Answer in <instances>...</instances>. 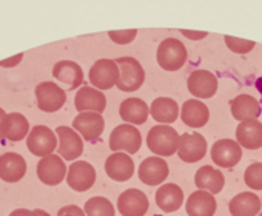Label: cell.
Listing matches in <instances>:
<instances>
[{
    "instance_id": "1",
    "label": "cell",
    "mask_w": 262,
    "mask_h": 216,
    "mask_svg": "<svg viewBox=\"0 0 262 216\" xmlns=\"http://www.w3.org/2000/svg\"><path fill=\"white\" fill-rule=\"evenodd\" d=\"M179 133L171 125H155L147 135V145L158 158L173 156L178 152Z\"/></svg>"
},
{
    "instance_id": "2",
    "label": "cell",
    "mask_w": 262,
    "mask_h": 216,
    "mask_svg": "<svg viewBox=\"0 0 262 216\" xmlns=\"http://www.w3.org/2000/svg\"><path fill=\"white\" fill-rule=\"evenodd\" d=\"M114 62L119 68V77H117L116 87L125 93L138 91L145 80V71L141 65V62L136 60L135 57H129V56L119 57Z\"/></svg>"
},
{
    "instance_id": "3",
    "label": "cell",
    "mask_w": 262,
    "mask_h": 216,
    "mask_svg": "<svg viewBox=\"0 0 262 216\" xmlns=\"http://www.w3.org/2000/svg\"><path fill=\"white\" fill-rule=\"evenodd\" d=\"M142 147V133L129 124L117 125L110 135V148L117 153L135 155Z\"/></svg>"
},
{
    "instance_id": "4",
    "label": "cell",
    "mask_w": 262,
    "mask_h": 216,
    "mask_svg": "<svg viewBox=\"0 0 262 216\" xmlns=\"http://www.w3.org/2000/svg\"><path fill=\"white\" fill-rule=\"evenodd\" d=\"M187 56L188 54H187L185 45L179 39H174V37H168L162 40L156 53L158 63L165 71L181 70L187 62Z\"/></svg>"
},
{
    "instance_id": "5",
    "label": "cell",
    "mask_w": 262,
    "mask_h": 216,
    "mask_svg": "<svg viewBox=\"0 0 262 216\" xmlns=\"http://www.w3.org/2000/svg\"><path fill=\"white\" fill-rule=\"evenodd\" d=\"M27 147L37 158L54 155V150H57V136L47 125H36L27 136Z\"/></svg>"
},
{
    "instance_id": "6",
    "label": "cell",
    "mask_w": 262,
    "mask_h": 216,
    "mask_svg": "<svg viewBox=\"0 0 262 216\" xmlns=\"http://www.w3.org/2000/svg\"><path fill=\"white\" fill-rule=\"evenodd\" d=\"M34 93L39 110L45 113H54L60 110L67 102V91L54 82H40Z\"/></svg>"
},
{
    "instance_id": "7",
    "label": "cell",
    "mask_w": 262,
    "mask_h": 216,
    "mask_svg": "<svg viewBox=\"0 0 262 216\" xmlns=\"http://www.w3.org/2000/svg\"><path fill=\"white\" fill-rule=\"evenodd\" d=\"M90 82L93 88L103 91L110 90L116 85L119 77V68L113 59H99L93 63L90 73H88Z\"/></svg>"
},
{
    "instance_id": "8",
    "label": "cell",
    "mask_w": 262,
    "mask_h": 216,
    "mask_svg": "<svg viewBox=\"0 0 262 216\" xmlns=\"http://www.w3.org/2000/svg\"><path fill=\"white\" fill-rule=\"evenodd\" d=\"M148 208V196L139 188H128L117 198V210L122 216H145Z\"/></svg>"
},
{
    "instance_id": "9",
    "label": "cell",
    "mask_w": 262,
    "mask_h": 216,
    "mask_svg": "<svg viewBox=\"0 0 262 216\" xmlns=\"http://www.w3.org/2000/svg\"><path fill=\"white\" fill-rule=\"evenodd\" d=\"M207 139L199 133H184L179 136V145H178V156L187 162L194 164L207 155Z\"/></svg>"
},
{
    "instance_id": "10",
    "label": "cell",
    "mask_w": 262,
    "mask_h": 216,
    "mask_svg": "<svg viewBox=\"0 0 262 216\" xmlns=\"http://www.w3.org/2000/svg\"><path fill=\"white\" fill-rule=\"evenodd\" d=\"M96 182V170L86 161H76L67 170V184L74 191H86Z\"/></svg>"
},
{
    "instance_id": "11",
    "label": "cell",
    "mask_w": 262,
    "mask_h": 216,
    "mask_svg": "<svg viewBox=\"0 0 262 216\" xmlns=\"http://www.w3.org/2000/svg\"><path fill=\"white\" fill-rule=\"evenodd\" d=\"M54 133L59 138L57 139V152L62 159L74 161V159L80 158V155L83 153V141L73 128L60 125L56 128Z\"/></svg>"
},
{
    "instance_id": "12",
    "label": "cell",
    "mask_w": 262,
    "mask_h": 216,
    "mask_svg": "<svg viewBox=\"0 0 262 216\" xmlns=\"http://www.w3.org/2000/svg\"><path fill=\"white\" fill-rule=\"evenodd\" d=\"M68 167L59 155H50L39 161L37 178L45 185H59L67 178Z\"/></svg>"
},
{
    "instance_id": "13",
    "label": "cell",
    "mask_w": 262,
    "mask_h": 216,
    "mask_svg": "<svg viewBox=\"0 0 262 216\" xmlns=\"http://www.w3.org/2000/svg\"><path fill=\"white\" fill-rule=\"evenodd\" d=\"M211 159L221 168H231L242 159V148L233 139H219L211 147Z\"/></svg>"
},
{
    "instance_id": "14",
    "label": "cell",
    "mask_w": 262,
    "mask_h": 216,
    "mask_svg": "<svg viewBox=\"0 0 262 216\" xmlns=\"http://www.w3.org/2000/svg\"><path fill=\"white\" fill-rule=\"evenodd\" d=\"M74 106L79 113H99L102 115L106 108V97L102 91L83 85L74 97Z\"/></svg>"
},
{
    "instance_id": "15",
    "label": "cell",
    "mask_w": 262,
    "mask_h": 216,
    "mask_svg": "<svg viewBox=\"0 0 262 216\" xmlns=\"http://www.w3.org/2000/svg\"><path fill=\"white\" fill-rule=\"evenodd\" d=\"M187 87H188V91L194 97H198V100L211 99L217 91V77L211 71L196 70L188 76Z\"/></svg>"
},
{
    "instance_id": "16",
    "label": "cell",
    "mask_w": 262,
    "mask_h": 216,
    "mask_svg": "<svg viewBox=\"0 0 262 216\" xmlns=\"http://www.w3.org/2000/svg\"><path fill=\"white\" fill-rule=\"evenodd\" d=\"M73 130L88 142L99 139L105 130V119L99 113H79L73 121Z\"/></svg>"
},
{
    "instance_id": "17",
    "label": "cell",
    "mask_w": 262,
    "mask_h": 216,
    "mask_svg": "<svg viewBox=\"0 0 262 216\" xmlns=\"http://www.w3.org/2000/svg\"><path fill=\"white\" fill-rule=\"evenodd\" d=\"M170 168L165 159L158 158V156H150L147 159L142 161V164L139 165V179L145 184V185H161L167 178H168Z\"/></svg>"
},
{
    "instance_id": "18",
    "label": "cell",
    "mask_w": 262,
    "mask_h": 216,
    "mask_svg": "<svg viewBox=\"0 0 262 216\" xmlns=\"http://www.w3.org/2000/svg\"><path fill=\"white\" fill-rule=\"evenodd\" d=\"M105 171L110 179L116 182H125L135 175V162L126 153H113L105 161Z\"/></svg>"
},
{
    "instance_id": "19",
    "label": "cell",
    "mask_w": 262,
    "mask_h": 216,
    "mask_svg": "<svg viewBox=\"0 0 262 216\" xmlns=\"http://www.w3.org/2000/svg\"><path fill=\"white\" fill-rule=\"evenodd\" d=\"M119 115L123 122L129 125H142L147 122L150 116V106L147 105L145 100L139 97H128L122 100L119 106Z\"/></svg>"
},
{
    "instance_id": "20",
    "label": "cell",
    "mask_w": 262,
    "mask_h": 216,
    "mask_svg": "<svg viewBox=\"0 0 262 216\" xmlns=\"http://www.w3.org/2000/svg\"><path fill=\"white\" fill-rule=\"evenodd\" d=\"M230 110H231L233 118L239 122L256 121L262 113L260 103L251 94H239L234 99H231Z\"/></svg>"
},
{
    "instance_id": "21",
    "label": "cell",
    "mask_w": 262,
    "mask_h": 216,
    "mask_svg": "<svg viewBox=\"0 0 262 216\" xmlns=\"http://www.w3.org/2000/svg\"><path fill=\"white\" fill-rule=\"evenodd\" d=\"M27 161L19 153L8 152L0 156V179L2 181L10 184L19 182L27 175Z\"/></svg>"
},
{
    "instance_id": "22",
    "label": "cell",
    "mask_w": 262,
    "mask_h": 216,
    "mask_svg": "<svg viewBox=\"0 0 262 216\" xmlns=\"http://www.w3.org/2000/svg\"><path fill=\"white\" fill-rule=\"evenodd\" d=\"M181 119L187 127L201 128L207 125L210 119V110L202 100L190 99V100H185L181 108Z\"/></svg>"
},
{
    "instance_id": "23",
    "label": "cell",
    "mask_w": 262,
    "mask_h": 216,
    "mask_svg": "<svg viewBox=\"0 0 262 216\" xmlns=\"http://www.w3.org/2000/svg\"><path fill=\"white\" fill-rule=\"evenodd\" d=\"M217 208L216 198L204 190L193 191L185 204V210L188 216H214Z\"/></svg>"
},
{
    "instance_id": "24",
    "label": "cell",
    "mask_w": 262,
    "mask_h": 216,
    "mask_svg": "<svg viewBox=\"0 0 262 216\" xmlns=\"http://www.w3.org/2000/svg\"><path fill=\"white\" fill-rule=\"evenodd\" d=\"M236 142L241 148L259 150L262 147V122L247 121L239 122L236 128Z\"/></svg>"
},
{
    "instance_id": "25",
    "label": "cell",
    "mask_w": 262,
    "mask_h": 216,
    "mask_svg": "<svg viewBox=\"0 0 262 216\" xmlns=\"http://www.w3.org/2000/svg\"><path fill=\"white\" fill-rule=\"evenodd\" d=\"M150 115L159 125H170L179 118V105L171 97H156L150 105Z\"/></svg>"
},
{
    "instance_id": "26",
    "label": "cell",
    "mask_w": 262,
    "mask_h": 216,
    "mask_svg": "<svg viewBox=\"0 0 262 216\" xmlns=\"http://www.w3.org/2000/svg\"><path fill=\"white\" fill-rule=\"evenodd\" d=\"M53 76L59 82L68 85L70 90H76L83 83V70L73 60H59L53 67Z\"/></svg>"
},
{
    "instance_id": "27",
    "label": "cell",
    "mask_w": 262,
    "mask_h": 216,
    "mask_svg": "<svg viewBox=\"0 0 262 216\" xmlns=\"http://www.w3.org/2000/svg\"><path fill=\"white\" fill-rule=\"evenodd\" d=\"M156 204L165 213H173L184 204V191L178 184H162L156 191Z\"/></svg>"
},
{
    "instance_id": "28",
    "label": "cell",
    "mask_w": 262,
    "mask_h": 216,
    "mask_svg": "<svg viewBox=\"0 0 262 216\" xmlns=\"http://www.w3.org/2000/svg\"><path fill=\"white\" fill-rule=\"evenodd\" d=\"M262 208V202L259 196L251 191H242L233 196L228 204V210L231 216H256Z\"/></svg>"
},
{
    "instance_id": "29",
    "label": "cell",
    "mask_w": 262,
    "mask_h": 216,
    "mask_svg": "<svg viewBox=\"0 0 262 216\" xmlns=\"http://www.w3.org/2000/svg\"><path fill=\"white\" fill-rule=\"evenodd\" d=\"M224 184H225V178L222 171H219L211 165L201 167L194 175V185L199 190L208 191L211 195H217L224 188Z\"/></svg>"
},
{
    "instance_id": "30",
    "label": "cell",
    "mask_w": 262,
    "mask_h": 216,
    "mask_svg": "<svg viewBox=\"0 0 262 216\" xmlns=\"http://www.w3.org/2000/svg\"><path fill=\"white\" fill-rule=\"evenodd\" d=\"M30 133V122L22 113H7L2 135L4 139H8L11 142H19L25 139Z\"/></svg>"
},
{
    "instance_id": "31",
    "label": "cell",
    "mask_w": 262,
    "mask_h": 216,
    "mask_svg": "<svg viewBox=\"0 0 262 216\" xmlns=\"http://www.w3.org/2000/svg\"><path fill=\"white\" fill-rule=\"evenodd\" d=\"M85 216H116V208L110 199L103 196L90 198L83 207Z\"/></svg>"
},
{
    "instance_id": "32",
    "label": "cell",
    "mask_w": 262,
    "mask_h": 216,
    "mask_svg": "<svg viewBox=\"0 0 262 216\" xmlns=\"http://www.w3.org/2000/svg\"><path fill=\"white\" fill-rule=\"evenodd\" d=\"M244 181L251 190H262V162L248 165L244 175Z\"/></svg>"
},
{
    "instance_id": "33",
    "label": "cell",
    "mask_w": 262,
    "mask_h": 216,
    "mask_svg": "<svg viewBox=\"0 0 262 216\" xmlns=\"http://www.w3.org/2000/svg\"><path fill=\"white\" fill-rule=\"evenodd\" d=\"M224 40H225V45L228 47V50L236 53V54H247L256 45L253 40L239 39V37H233V36H224Z\"/></svg>"
},
{
    "instance_id": "34",
    "label": "cell",
    "mask_w": 262,
    "mask_h": 216,
    "mask_svg": "<svg viewBox=\"0 0 262 216\" xmlns=\"http://www.w3.org/2000/svg\"><path fill=\"white\" fill-rule=\"evenodd\" d=\"M108 36L110 39L117 44V45H128L131 44L136 36H138V30H119V31H108Z\"/></svg>"
},
{
    "instance_id": "35",
    "label": "cell",
    "mask_w": 262,
    "mask_h": 216,
    "mask_svg": "<svg viewBox=\"0 0 262 216\" xmlns=\"http://www.w3.org/2000/svg\"><path fill=\"white\" fill-rule=\"evenodd\" d=\"M63 214H67V216H85L83 210L77 205H65V207L59 208L57 216H63Z\"/></svg>"
},
{
    "instance_id": "36",
    "label": "cell",
    "mask_w": 262,
    "mask_h": 216,
    "mask_svg": "<svg viewBox=\"0 0 262 216\" xmlns=\"http://www.w3.org/2000/svg\"><path fill=\"white\" fill-rule=\"evenodd\" d=\"M22 59H24V53H20V54H17L14 57L5 59V60H0V67H4V68H13L16 65H19Z\"/></svg>"
},
{
    "instance_id": "37",
    "label": "cell",
    "mask_w": 262,
    "mask_h": 216,
    "mask_svg": "<svg viewBox=\"0 0 262 216\" xmlns=\"http://www.w3.org/2000/svg\"><path fill=\"white\" fill-rule=\"evenodd\" d=\"M181 33H182L185 37L191 39V40H201V39H205V37L208 36L207 31H188V30H181Z\"/></svg>"
},
{
    "instance_id": "38",
    "label": "cell",
    "mask_w": 262,
    "mask_h": 216,
    "mask_svg": "<svg viewBox=\"0 0 262 216\" xmlns=\"http://www.w3.org/2000/svg\"><path fill=\"white\" fill-rule=\"evenodd\" d=\"M10 216H36L34 210H27V208H17L10 213Z\"/></svg>"
},
{
    "instance_id": "39",
    "label": "cell",
    "mask_w": 262,
    "mask_h": 216,
    "mask_svg": "<svg viewBox=\"0 0 262 216\" xmlns=\"http://www.w3.org/2000/svg\"><path fill=\"white\" fill-rule=\"evenodd\" d=\"M5 118H7V112L4 108H0V139H4V135H2V128H4V122H5Z\"/></svg>"
},
{
    "instance_id": "40",
    "label": "cell",
    "mask_w": 262,
    "mask_h": 216,
    "mask_svg": "<svg viewBox=\"0 0 262 216\" xmlns=\"http://www.w3.org/2000/svg\"><path fill=\"white\" fill-rule=\"evenodd\" d=\"M34 213H36V216H51L48 211H45V210H42V208H36Z\"/></svg>"
},
{
    "instance_id": "41",
    "label": "cell",
    "mask_w": 262,
    "mask_h": 216,
    "mask_svg": "<svg viewBox=\"0 0 262 216\" xmlns=\"http://www.w3.org/2000/svg\"><path fill=\"white\" fill-rule=\"evenodd\" d=\"M254 85H256V90L259 91V94L262 96V76L256 80V83H254Z\"/></svg>"
},
{
    "instance_id": "42",
    "label": "cell",
    "mask_w": 262,
    "mask_h": 216,
    "mask_svg": "<svg viewBox=\"0 0 262 216\" xmlns=\"http://www.w3.org/2000/svg\"><path fill=\"white\" fill-rule=\"evenodd\" d=\"M257 216H262V213H259V214H257Z\"/></svg>"
},
{
    "instance_id": "43",
    "label": "cell",
    "mask_w": 262,
    "mask_h": 216,
    "mask_svg": "<svg viewBox=\"0 0 262 216\" xmlns=\"http://www.w3.org/2000/svg\"><path fill=\"white\" fill-rule=\"evenodd\" d=\"M63 216H67V214H63Z\"/></svg>"
},
{
    "instance_id": "44",
    "label": "cell",
    "mask_w": 262,
    "mask_h": 216,
    "mask_svg": "<svg viewBox=\"0 0 262 216\" xmlns=\"http://www.w3.org/2000/svg\"><path fill=\"white\" fill-rule=\"evenodd\" d=\"M260 202H262V201H260Z\"/></svg>"
}]
</instances>
